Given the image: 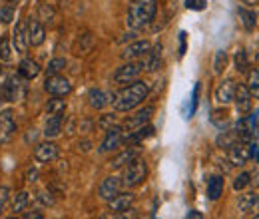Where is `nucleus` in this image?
<instances>
[{"instance_id": "7", "label": "nucleus", "mask_w": 259, "mask_h": 219, "mask_svg": "<svg viewBox=\"0 0 259 219\" xmlns=\"http://www.w3.org/2000/svg\"><path fill=\"white\" fill-rule=\"evenodd\" d=\"M122 144H124V129H122V125H110L106 129V136H104L98 152L100 154H108V152H114L116 148H120Z\"/></svg>"}, {"instance_id": "13", "label": "nucleus", "mask_w": 259, "mask_h": 219, "mask_svg": "<svg viewBox=\"0 0 259 219\" xmlns=\"http://www.w3.org/2000/svg\"><path fill=\"white\" fill-rule=\"evenodd\" d=\"M122 188H124L122 178H118V176H108L106 180H102V184H100V188H98V197L104 199V201H108V199H112L114 195H118V193L122 191Z\"/></svg>"}, {"instance_id": "37", "label": "nucleus", "mask_w": 259, "mask_h": 219, "mask_svg": "<svg viewBox=\"0 0 259 219\" xmlns=\"http://www.w3.org/2000/svg\"><path fill=\"white\" fill-rule=\"evenodd\" d=\"M66 68V58H52L48 62V68H46V76H52V74H60Z\"/></svg>"}, {"instance_id": "32", "label": "nucleus", "mask_w": 259, "mask_h": 219, "mask_svg": "<svg viewBox=\"0 0 259 219\" xmlns=\"http://www.w3.org/2000/svg\"><path fill=\"white\" fill-rule=\"evenodd\" d=\"M245 86H247V90L251 92V96L259 100V70L257 68H251V70H247V82H245Z\"/></svg>"}, {"instance_id": "14", "label": "nucleus", "mask_w": 259, "mask_h": 219, "mask_svg": "<svg viewBox=\"0 0 259 219\" xmlns=\"http://www.w3.org/2000/svg\"><path fill=\"white\" fill-rule=\"evenodd\" d=\"M16 132V120H14V112L12 110H4L0 112V144H6L12 140Z\"/></svg>"}, {"instance_id": "49", "label": "nucleus", "mask_w": 259, "mask_h": 219, "mask_svg": "<svg viewBox=\"0 0 259 219\" xmlns=\"http://www.w3.org/2000/svg\"><path fill=\"white\" fill-rule=\"evenodd\" d=\"M253 157H255V161L259 163V146L255 148V152H253Z\"/></svg>"}, {"instance_id": "6", "label": "nucleus", "mask_w": 259, "mask_h": 219, "mask_svg": "<svg viewBox=\"0 0 259 219\" xmlns=\"http://www.w3.org/2000/svg\"><path fill=\"white\" fill-rule=\"evenodd\" d=\"M154 112H156V106H144L142 110H138L134 116H128V120L122 124V129H124V134H130V132H136V129H140L142 125L150 124V120H152V116H154Z\"/></svg>"}, {"instance_id": "47", "label": "nucleus", "mask_w": 259, "mask_h": 219, "mask_svg": "<svg viewBox=\"0 0 259 219\" xmlns=\"http://www.w3.org/2000/svg\"><path fill=\"white\" fill-rule=\"evenodd\" d=\"M82 152H90V142H82Z\"/></svg>"}, {"instance_id": "20", "label": "nucleus", "mask_w": 259, "mask_h": 219, "mask_svg": "<svg viewBox=\"0 0 259 219\" xmlns=\"http://www.w3.org/2000/svg\"><path fill=\"white\" fill-rule=\"evenodd\" d=\"M138 156H140L138 146H130V148H126L124 152L116 154V156L110 159V167H112V169H122V167H126L130 161Z\"/></svg>"}, {"instance_id": "48", "label": "nucleus", "mask_w": 259, "mask_h": 219, "mask_svg": "<svg viewBox=\"0 0 259 219\" xmlns=\"http://www.w3.org/2000/svg\"><path fill=\"white\" fill-rule=\"evenodd\" d=\"M188 217H195V219H201V217H203V215H201V213H197V211H190V213H188Z\"/></svg>"}, {"instance_id": "35", "label": "nucleus", "mask_w": 259, "mask_h": 219, "mask_svg": "<svg viewBox=\"0 0 259 219\" xmlns=\"http://www.w3.org/2000/svg\"><path fill=\"white\" fill-rule=\"evenodd\" d=\"M227 52L226 50H218L215 52V56H213V72L220 76V74H224V70H226L227 66Z\"/></svg>"}, {"instance_id": "4", "label": "nucleus", "mask_w": 259, "mask_h": 219, "mask_svg": "<svg viewBox=\"0 0 259 219\" xmlns=\"http://www.w3.org/2000/svg\"><path fill=\"white\" fill-rule=\"evenodd\" d=\"M255 148H257V144H253V142H239V144H235V146H231L227 152V163H231V165H245L251 157H253V152H255Z\"/></svg>"}, {"instance_id": "46", "label": "nucleus", "mask_w": 259, "mask_h": 219, "mask_svg": "<svg viewBox=\"0 0 259 219\" xmlns=\"http://www.w3.org/2000/svg\"><path fill=\"white\" fill-rule=\"evenodd\" d=\"M22 217H26V219H42L44 215H42L40 211H32V213H22Z\"/></svg>"}, {"instance_id": "39", "label": "nucleus", "mask_w": 259, "mask_h": 219, "mask_svg": "<svg viewBox=\"0 0 259 219\" xmlns=\"http://www.w3.org/2000/svg\"><path fill=\"white\" fill-rule=\"evenodd\" d=\"M14 20V8L12 6H2L0 8V22L2 24H10Z\"/></svg>"}, {"instance_id": "2", "label": "nucleus", "mask_w": 259, "mask_h": 219, "mask_svg": "<svg viewBox=\"0 0 259 219\" xmlns=\"http://www.w3.org/2000/svg\"><path fill=\"white\" fill-rule=\"evenodd\" d=\"M158 12V0H134L126 16V26L130 30H140L148 26Z\"/></svg>"}, {"instance_id": "24", "label": "nucleus", "mask_w": 259, "mask_h": 219, "mask_svg": "<svg viewBox=\"0 0 259 219\" xmlns=\"http://www.w3.org/2000/svg\"><path fill=\"white\" fill-rule=\"evenodd\" d=\"M88 100H90V106H92L94 110H102V108H106L108 104H112L114 94H108V92H104V90H100V88H92L90 94H88Z\"/></svg>"}, {"instance_id": "30", "label": "nucleus", "mask_w": 259, "mask_h": 219, "mask_svg": "<svg viewBox=\"0 0 259 219\" xmlns=\"http://www.w3.org/2000/svg\"><path fill=\"white\" fill-rule=\"evenodd\" d=\"M30 203V193L28 191H18L14 197H12V211L14 213H22Z\"/></svg>"}, {"instance_id": "51", "label": "nucleus", "mask_w": 259, "mask_h": 219, "mask_svg": "<svg viewBox=\"0 0 259 219\" xmlns=\"http://www.w3.org/2000/svg\"><path fill=\"white\" fill-rule=\"evenodd\" d=\"M2 209H4V203L0 201V215H2Z\"/></svg>"}, {"instance_id": "17", "label": "nucleus", "mask_w": 259, "mask_h": 219, "mask_svg": "<svg viewBox=\"0 0 259 219\" xmlns=\"http://www.w3.org/2000/svg\"><path fill=\"white\" fill-rule=\"evenodd\" d=\"M152 48V44H150V40H136V42H132L128 44L124 50H122V60H140L148 50Z\"/></svg>"}, {"instance_id": "9", "label": "nucleus", "mask_w": 259, "mask_h": 219, "mask_svg": "<svg viewBox=\"0 0 259 219\" xmlns=\"http://www.w3.org/2000/svg\"><path fill=\"white\" fill-rule=\"evenodd\" d=\"M44 90L50 96H60V98H64V96H68L72 92V84L66 80L64 76L52 74V76H46V80H44Z\"/></svg>"}, {"instance_id": "21", "label": "nucleus", "mask_w": 259, "mask_h": 219, "mask_svg": "<svg viewBox=\"0 0 259 219\" xmlns=\"http://www.w3.org/2000/svg\"><path fill=\"white\" fill-rule=\"evenodd\" d=\"M233 92H235V82L233 80H224L218 84L215 88V102L222 104V106H227L233 102Z\"/></svg>"}, {"instance_id": "43", "label": "nucleus", "mask_w": 259, "mask_h": 219, "mask_svg": "<svg viewBox=\"0 0 259 219\" xmlns=\"http://www.w3.org/2000/svg\"><path fill=\"white\" fill-rule=\"evenodd\" d=\"M8 197H10V189L6 188V186H2V188H0V201H2V203H6V201H8Z\"/></svg>"}, {"instance_id": "19", "label": "nucleus", "mask_w": 259, "mask_h": 219, "mask_svg": "<svg viewBox=\"0 0 259 219\" xmlns=\"http://www.w3.org/2000/svg\"><path fill=\"white\" fill-rule=\"evenodd\" d=\"M237 207H239L241 213H245V215H253L255 211H259V193L249 191V193L239 195V199H237Z\"/></svg>"}, {"instance_id": "45", "label": "nucleus", "mask_w": 259, "mask_h": 219, "mask_svg": "<svg viewBox=\"0 0 259 219\" xmlns=\"http://www.w3.org/2000/svg\"><path fill=\"white\" fill-rule=\"evenodd\" d=\"M36 178H38V171L30 167V169L26 171V180H28V182H36Z\"/></svg>"}, {"instance_id": "31", "label": "nucleus", "mask_w": 259, "mask_h": 219, "mask_svg": "<svg viewBox=\"0 0 259 219\" xmlns=\"http://www.w3.org/2000/svg\"><path fill=\"white\" fill-rule=\"evenodd\" d=\"M237 14H239V18H241V22H243V28L247 32H251L255 28V20H257V14L255 12H251V10H247V8H237Z\"/></svg>"}, {"instance_id": "42", "label": "nucleus", "mask_w": 259, "mask_h": 219, "mask_svg": "<svg viewBox=\"0 0 259 219\" xmlns=\"http://www.w3.org/2000/svg\"><path fill=\"white\" fill-rule=\"evenodd\" d=\"M110 122H114V116H110V114H106V116H104V118H102V120H100V127H104V129H108V127H110Z\"/></svg>"}, {"instance_id": "8", "label": "nucleus", "mask_w": 259, "mask_h": 219, "mask_svg": "<svg viewBox=\"0 0 259 219\" xmlns=\"http://www.w3.org/2000/svg\"><path fill=\"white\" fill-rule=\"evenodd\" d=\"M2 90H4V102H18L22 100L24 96V78L18 74L14 76H8L6 82L2 84Z\"/></svg>"}, {"instance_id": "50", "label": "nucleus", "mask_w": 259, "mask_h": 219, "mask_svg": "<svg viewBox=\"0 0 259 219\" xmlns=\"http://www.w3.org/2000/svg\"><path fill=\"white\" fill-rule=\"evenodd\" d=\"M10 4H18V2H22V0H8Z\"/></svg>"}, {"instance_id": "3", "label": "nucleus", "mask_w": 259, "mask_h": 219, "mask_svg": "<svg viewBox=\"0 0 259 219\" xmlns=\"http://www.w3.org/2000/svg\"><path fill=\"white\" fill-rule=\"evenodd\" d=\"M146 178H148V161L138 156L124 167L122 184H124V188H138L146 182Z\"/></svg>"}, {"instance_id": "25", "label": "nucleus", "mask_w": 259, "mask_h": 219, "mask_svg": "<svg viewBox=\"0 0 259 219\" xmlns=\"http://www.w3.org/2000/svg\"><path fill=\"white\" fill-rule=\"evenodd\" d=\"M224 188H226V180L222 176H211L207 180V199L218 201L224 195Z\"/></svg>"}, {"instance_id": "53", "label": "nucleus", "mask_w": 259, "mask_h": 219, "mask_svg": "<svg viewBox=\"0 0 259 219\" xmlns=\"http://www.w3.org/2000/svg\"><path fill=\"white\" fill-rule=\"evenodd\" d=\"M257 114H259V110H257Z\"/></svg>"}, {"instance_id": "11", "label": "nucleus", "mask_w": 259, "mask_h": 219, "mask_svg": "<svg viewBox=\"0 0 259 219\" xmlns=\"http://www.w3.org/2000/svg\"><path fill=\"white\" fill-rule=\"evenodd\" d=\"M233 102H235V108L239 112V116H245L251 112L253 108V96L247 90L245 84H235V92H233Z\"/></svg>"}, {"instance_id": "40", "label": "nucleus", "mask_w": 259, "mask_h": 219, "mask_svg": "<svg viewBox=\"0 0 259 219\" xmlns=\"http://www.w3.org/2000/svg\"><path fill=\"white\" fill-rule=\"evenodd\" d=\"M203 4H205L203 0H186V6H188V8H194V10H201Z\"/></svg>"}, {"instance_id": "34", "label": "nucleus", "mask_w": 259, "mask_h": 219, "mask_svg": "<svg viewBox=\"0 0 259 219\" xmlns=\"http://www.w3.org/2000/svg\"><path fill=\"white\" fill-rule=\"evenodd\" d=\"M233 62H235V70H237L239 74H247V70H249V58H247V52H245L243 48H239V50L235 52Z\"/></svg>"}, {"instance_id": "33", "label": "nucleus", "mask_w": 259, "mask_h": 219, "mask_svg": "<svg viewBox=\"0 0 259 219\" xmlns=\"http://www.w3.org/2000/svg\"><path fill=\"white\" fill-rule=\"evenodd\" d=\"M12 60V40L10 36H0V62H10Z\"/></svg>"}, {"instance_id": "52", "label": "nucleus", "mask_w": 259, "mask_h": 219, "mask_svg": "<svg viewBox=\"0 0 259 219\" xmlns=\"http://www.w3.org/2000/svg\"><path fill=\"white\" fill-rule=\"evenodd\" d=\"M255 62H257V66H259V54L255 56Z\"/></svg>"}, {"instance_id": "28", "label": "nucleus", "mask_w": 259, "mask_h": 219, "mask_svg": "<svg viewBox=\"0 0 259 219\" xmlns=\"http://www.w3.org/2000/svg\"><path fill=\"white\" fill-rule=\"evenodd\" d=\"M66 112V100H62L60 96H52V100H48L46 104V116H58Z\"/></svg>"}, {"instance_id": "38", "label": "nucleus", "mask_w": 259, "mask_h": 219, "mask_svg": "<svg viewBox=\"0 0 259 219\" xmlns=\"http://www.w3.org/2000/svg\"><path fill=\"white\" fill-rule=\"evenodd\" d=\"M251 184V173H247V171H241L235 180H233V189L235 191H243V189L247 188Z\"/></svg>"}, {"instance_id": "27", "label": "nucleus", "mask_w": 259, "mask_h": 219, "mask_svg": "<svg viewBox=\"0 0 259 219\" xmlns=\"http://www.w3.org/2000/svg\"><path fill=\"white\" fill-rule=\"evenodd\" d=\"M209 120H211V124L215 125L218 129H224V127H227L229 122H231L229 112H227L226 108H218V110H213L211 116H209Z\"/></svg>"}, {"instance_id": "16", "label": "nucleus", "mask_w": 259, "mask_h": 219, "mask_svg": "<svg viewBox=\"0 0 259 219\" xmlns=\"http://www.w3.org/2000/svg\"><path fill=\"white\" fill-rule=\"evenodd\" d=\"M162 44H156V46H152L142 58H140V62H142V68L146 70V72H156V70H160V66H162Z\"/></svg>"}, {"instance_id": "15", "label": "nucleus", "mask_w": 259, "mask_h": 219, "mask_svg": "<svg viewBox=\"0 0 259 219\" xmlns=\"http://www.w3.org/2000/svg\"><path fill=\"white\" fill-rule=\"evenodd\" d=\"M60 154V150H58V146L54 144V142H42V144H38L36 148H34V159L36 161H40V163H50V161H54L56 157Z\"/></svg>"}, {"instance_id": "1", "label": "nucleus", "mask_w": 259, "mask_h": 219, "mask_svg": "<svg viewBox=\"0 0 259 219\" xmlns=\"http://www.w3.org/2000/svg\"><path fill=\"white\" fill-rule=\"evenodd\" d=\"M150 94V86L148 82L144 80H134L126 84L118 94H114V100H112V106L116 112H132L134 108H138L146 98Z\"/></svg>"}, {"instance_id": "44", "label": "nucleus", "mask_w": 259, "mask_h": 219, "mask_svg": "<svg viewBox=\"0 0 259 219\" xmlns=\"http://www.w3.org/2000/svg\"><path fill=\"white\" fill-rule=\"evenodd\" d=\"M186 54V32L180 34V56Z\"/></svg>"}, {"instance_id": "41", "label": "nucleus", "mask_w": 259, "mask_h": 219, "mask_svg": "<svg viewBox=\"0 0 259 219\" xmlns=\"http://www.w3.org/2000/svg\"><path fill=\"white\" fill-rule=\"evenodd\" d=\"M199 84H195L194 88V100H192V114H195V108H197V96H199Z\"/></svg>"}, {"instance_id": "5", "label": "nucleus", "mask_w": 259, "mask_h": 219, "mask_svg": "<svg viewBox=\"0 0 259 219\" xmlns=\"http://www.w3.org/2000/svg\"><path fill=\"white\" fill-rule=\"evenodd\" d=\"M142 70H144V68H142V62L128 60V62H124L114 74H112V82H114V84H130V82H134V80L140 78Z\"/></svg>"}, {"instance_id": "10", "label": "nucleus", "mask_w": 259, "mask_h": 219, "mask_svg": "<svg viewBox=\"0 0 259 219\" xmlns=\"http://www.w3.org/2000/svg\"><path fill=\"white\" fill-rule=\"evenodd\" d=\"M134 201H136V195L132 191H120L118 195H114L112 199H108V211L124 215V213H128L130 209H132Z\"/></svg>"}, {"instance_id": "23", "label": "nucleus", "mask_w": 259, "mask_h": 219, "mask_svg": "<svg viewBox=\"0 0 259 219\" xmlns=\"http://www.w3.org/2000/svg\"><path fill=\"white\" fill-rule=\"evenodd\" d=\"M62 127H64V114H58V116H50L46 120L44 125V138L46 140H52V138H58L62 134Z\"/></svg>"}, {"instance_id": "18", "label": "nucleus", "mask_w": 259, "mask_h": 219, "mask_svg": "<svg viewBox=\"0 0 259 219\" xmlns=\"http://www.w3.org/2000/svg\"><path fill=\"white\" fill-rule=\"evenodd\" d=\"M28 44L36 48V46H42L44 40H46V28L44 24L38 20V18H28Z\"/></svg>"}, {"instance_id": "36", "label": "nucleus", "mask_w": 259, "mask_h": 219, "mask_svg": "<svg viewBox=\"0 0 259 219\" xmlns=\"http://www.w3.org/2000/svg\"><path fill=\"white\" fill-rule=\"evenodd\" d=\"M38 20H40L42 24L52 22V20H54V8H52L50 4H40V8H38Z\"/></svg>"}, {"instance_id": "22", "label": "nucleus", "mask_w": 259, "mask_h": 219, "mask_svg": "<svg viewBox=\"0 0 259 219\" xmlns=\"http://www.w3.org/2000/svg\"><path fill=\"white\" fill-rule=\"evenodd\" d=\"M239 142H243L241 136H239V132L237 129H227V127H224L220 132V136L215 138V146L222 148V150H229L231 146H235Z\"/></svg>"}, {"instance_id": "29", "label": "nucleus", "mask_w": 259, "mask_h": 219, "mask_svg": "<svg viewBox=\"0 0 259 219\" xmlns=\"http://www.w3.org/2000/svg\"><path fill=\"white\" fill-rule=\"evenodd\" d=\"M92 46H94V38H92V34H82L78 40H76V44H74V54H88L90 50H92Z\"/></svg>"}, {"instance_id": "26", "label": "nucleus", "mask_w": 259, "mask_h": 219, "mask_svg": "<svg viewBox=\"0 0 259 219\" xmlns=\"http://www.w3.org/2000/svg\"><path fill=\"white\" fill-rule=\"evenodd\" d=\"M42 72V68H40V64L32 60V58H24L20 66H18V74L24 78V80H34V78H38V74Z\"/></svg>"}, {"instance_id": "12", "label": "nucleus", "mask_w": 259, "mask_h": 219, "mask_svg": "<svg viewBox=\"0 0 259 219\" xmlns=\"http://www.w3.org/2000/svg\"><path fill=\"white\" fill-rule=\"evenodd\" d=\"M10 40H12V48H14L18 54H24V52L30 48V44H28V24H26L24 20H20V22L14 26Z\"/></svg>"}]
</instances>
